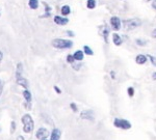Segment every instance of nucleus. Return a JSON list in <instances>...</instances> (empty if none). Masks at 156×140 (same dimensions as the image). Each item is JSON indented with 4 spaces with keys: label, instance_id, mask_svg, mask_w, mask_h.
<instances>
[{
    "label": "nucleus",
    "instance_id": "f3484780",
    "mask_svg": "<svg viewBox=\"0 0 156 140\" xmlns=\"http://www.w3.org/2000/svg\"><path fill=\"white\" fill-rule=\"evenodd\" d=\"M28 5L31 9H37L39 7V1L37 0H29Z\"/></svg>",
    "mask_w": 156,
    "mask_h": 140
},
{
    "label": "nucleus",
    "instance_id": "7ed1b4c3",
    "mask_svg": "<svg viewBox=\"0 0 156 140\" xmlns=\"http://www.w3.org/2000/svg\"><path fill=\"white\" fill-rule=\"evenodd\" d=\"M114 126L115 128H119L122 130H129L132 127L131 122L127 119L124 118H115L114 121Z\"/></svg>",
    "mask_w": 156,
    "mask_h": 140
},
{
    "label": "nucleus",
    "instance_id": "f704fd0d",
    "mask_svg": "<svg viewBox=\"0 0 156 140\" xmlns=\"http://www.w3.org/2000/svg\"><path fill=\"white\" fill-rule=\"evenodd\" d=\"M152 36H153V37H156V29H154V30H153V32H152Z\"/></svg>",
    "mask_w": 156,
    "mask_h": 140
},
{
    "label": "nucleus",
    "instance_id": "412c9836",
    "mask_svg": "<svg viewBox=\"0 0 156 140\" xmlns=\"http://www.w3.org/2000/svg\"><path fill=\"white\" fill-rule=\"evenodd\" d=\"M75 60H76V59H75V57H74V55H73V54H69L67 56V62H68V63L72 64V63H74Z\"/></svg>",
    "mask_w": 156,
    "mask_h": 140
},
{
    "label": "nucleus",
    "instance_id": "473e14b6",
    "mask_svg": "<svg viewBox=\"0 0 156 140\" xmlns=\"http://www.w3.org/2000/svg\"><path fill=\"white\" fill-rule=\"evenodd\" d=\"M2 58H3V53H2L1 51H0V62H1L2 60Z\"/></svg>",
    "mask_w": 156,
    "mask_h": 140
},
{
    "label": "nucleus",
    "instance_id": "2f4dec72",
    "mask_svg": "<svg viewBox=\"0 0 156 140\" xmlns=\"http://www.w3.org/2000/svg\"><path fill=\"white\" fill-rule=\"evenodd\" d=\"M152 6H153V9H156V0H154V1L152 2Z\"/></svg>",
    "mask_w": 156,
    "mask_h": 140
},
{
    "label": "nucleus",
    "instance_id": "a211bd4d",
    "mask_svg": "<svg viewBox=\"0 0 156 140\" xmlns=\"http://www.w3.org/2000/svg\"><path fill=\"white\" fill-rule=\"evenodd\" d=\"M83 52H84V54L89 55V56L94 55V51H93V50L90 49V47L87 46V45H84V46H83Z\"/></svg>",
    "mask_w": 156,
    "mask_h": 140
},
{
    "label": "nucleus",
    "instance_id": "9b49d317",
    "mask_svg": "<svg viewBox=\"0 0 156 140\" xmlns=\"http://www.w3.org/2000/svg\"><path fill=\"white\" fill-rule=\"evenodd\" d=\"M112 42H114V44L115 46H121L123 43V39L118 33H114L112 34Z\"/></svg>",
    "mask_w": 156,
    "mask_h": 140
},
{
    "label": "nucleus",
    "instance_id": "2eb2a0df",
    "mask_svg": "<svg viewBox=\"0 0 156 140\" xmlns=\"http://www.w3.org/2000/svg\"><path fill=\"white\" fill-rule=\"evenodd\" d=\"M23 97L25 99V101L27 103H31V100H32V97H31V92H30L28 89H25L23 91Z\"/></svg>",
    "mask_w": 156,
    "mask_h": 140
},
{
    "label": "nucleus",
    "instance_id": "72a5a7b5",
    "mask_svg": "<svg viewBox=\"0 0 156 140\" xmlns=\"http://www.w3.org/2000/svg\"><path fill=\"white\" fill-rule=\"evenodd\" d=\"M152 79H153V80H156V72H154V73H153V75H152Z\"/></svg>",
    "mask_w": 156,
    "mask_h": 140
},
{
    "label": "nucleus",
    "instance_id": "5701e85b",
    "mask_svg": "<svg viewBox=\"0 0 156 140\" xmlns=\"http://www.w3.org/2000/svg\"><path fill=\"white\" fill-rule=\"evenodd\" d=\"M71 66H72L73 69L75 70V71H79V70L81 69L82 64H81V63H75V62H74V63H72Z\"/></svg>",
    "mask_w": 156,
    "mask_h": 140
},
{
    "label": "nucleus",
    "instance_id": "39448f33",
    "mask_svg": "<svg viewBox=\"0 0 156 140\" xmlns=\"http://www.w3.org/2000/svg\"><path fill=\"white\" fill-rule=\"evenodd\" d=\"M80 117H81L82 119H85V121H94V119H95L94 111L90 109L83 110V111H81V113H80Z\"/></svg>",
    "mask_w": 156,
    "mask_h": 140
},
{
    "label": "nucleus",
    "instance_id": "6e6552de",
    "mask_svg": "<svg viewBox=\"0 0 156 140\" xmlns=\"http://www.w3.org/2000/svg\"><path fill=\"white\" fill-rule=\"evenodd\" d=\"M54 22L57 25H67L69 23V19L66 18V17H62V16H55L54 17Z\"/></svg>",
    "mask_w": 156,
    "mask_h": 140
},
{
    "label": "nucleus",
    "instance_id": "c85d7f7f",
    "mask_svg": "<svg viewBox=\"0 0 156 140\" xmlns=\"http://www.w3.org/2000/svg\"><path fill=\"white\" fill-rule=\"evenodd\" d=\"M67 34H68L69 36H71V37L75 36V33H74L73 31H71V30H68V31H67Z\"/></svg>",
    "mask_w": 156,
    "mask_h": 140
},
{
    "label": "nucleus",
    "instance_id": "7c9ffc66",
    "mask_svg": "<svg viewBox=\"0 0 156 140\" xmlns=\"http://www.w3.org/2000/svg\"><path fill=\"white\" fill-rule=\"evenodd\" d=\"M2 89H3V84H2V81L0 80V94H2Z\"/></svg>",
    "mask_w": 156,
    "mask_h": 140
},
{
    "label": "nucleus",
    "instance_id": "b1692460",
    "mask_svg": "<svg viewBox=\"0 0 156 140\" xmlns=\"http://www.w3.org/2000/svg\"><path fill=\"white\" fill-rule=\"evenodd\" d=\"M147 56L149 57V59H150L151 63H152L154 67H156V57H155V56H152V55H149V54H148Z\"/></svg>",
    "mask_w": 156,
    "mask_h": 140
},
{
    "label": "nucleus",
    "instance_id": "bb28decb",
    "mask_svg": "<svg viewBox=\"0 0 156 140\" xmlns=\"http://www.w3.org/2000/svg\"><path fill=\"white\" fill-rule=\"evenodd\" d=\"M136 44L140 45V46H145V45L147 44V42L143 41V39H136Z\"/></svg>",
    "mask_w": 156,
    "mask_h": 140
},
{
    "label": "nucleus",
    "instance_id": "4c0bfd02",
    "mask_svg": "<svg viewBox=\"0 0 156 140\" xmlns=\"http://www.w3.org/2000/svg\"><path fill=\"white\" fill-rule=\"evenodd\" d=\"M42 140H47V139H42Z\"/></svg>",
    "mask_w": 156,
    "mask_h": 140
},
{
    "label": "nucleus",
    "instance_id": "393cba45",
    "mask_svg": "<svg viewBox=\"0 0 156 140\" xmlns=\"http://www.w3.org/2000/svg\"><path fill=\"white\" fill-rule=\"evenodd\" d=\"M15 131H16V121H12L11 122V133H15Z\"/></svg>",
    "mask_w": 156,
    "mask_h": 140
},
{
    "label": "nucleus",
    "instance_id": "c756f323",
    "mask_svg": "<svg viewBox=\"0 0 156 140\" xmlns=\"http://www.w3.org/2000/svg\"><path fill=\"white\" fill-rule=\"evenodd\" d=\"M109 74H110V77H112V79H115V73L114 71H112Z\"/></svg>",
    "mask_w": 156,
    "mask_h": 140
},
{
    "label": "nucleus",
    "instance_id": "cd10ccee",
    "mask_svg": "<svg viewBox=\"0 0 156 140\" xmlns=\"http://www.w3.org/2000/svg\"><path fill=\"white\" fill-rule=\"evenodd\" d=\"M53 88H54V90H55V92H56V94H62V90H60V88H59L58 86L54 85V87H53Z\"/></svg>",
    "mask_w": 156,
    "mask_h": 140
},
{
    "label": "nucleus",
    "instance_id": "4468645a",
    "mask_svg": "<svg viewBox=\"0 0 156 140\" xmlns=\"http://www.w3.org/2000/svg\"><path fill=\"white\" fill-rule=\"evenodd\" d=\"M17 83H18L19 85H21L22 87H24L25 89L28 88V81H27V80L25 79V78H23V77L17 79Z\"/></svg>",
    "mask_w": 156,
    "mask_h": 140
},
{
    "label": "nucleus",
    "instance_id": "58836bf2",
    "mask_svg": "<svg viewBox=\"0 0 156 140\" xmlns=\"http://www.w3.org/2000/svg\"><path fill=\"white\" fill-rule=\"evenodd\" d=\"M147 1H149V0H147Z\"/></svg>",
    "mask_w": 156,
    "mask_h": 140
},
{
    "label": "nucleus",
    "instance_id": "aec40b11",
    "mask_svg": "<svg viewBox=\"0 0 156 140\" xmlns=\"http://www.w3.org/2000/svg\"><path fill=\"white\" fill-rule=\"evenodd\" d=\"M108 34H109V30H108L106 27H104V29H103V31H102V36L104 37L105 43H108Z\"/></svg>",
    "mask_w": 156,
    "mask_h": 140
},
{
    "label": "nucleus",
    "instance_id": "1a4fd4ad",
    "mask_svg": "<svg viewBox=\"0 0 156 140\" xmlns=\"http://www.w3.org/2000/svg\"><path fill=\"white\" fill-rule=\"evenodd\" d=\"M62 136V131L59 129H53L50 134V140H59Z\"/></svg>",
    "mask_w": 156,
    "mask_h": 140
},
{
    "label": "nucleus",
    "instance_id": "ddd939ff",
    "mask_svg": "<svg viewBox=\"0 0 156 140\" xmlns=\"http://www.w3.org/2000/svg\"><path fill=\"white\" fill-rule=\"evenodd\" d=\"M22 74H23V66H22L21 62H19L17 64V71H16V78L19 79L22 77Z\"/></svg>",
    "mask_w": 156,
    "mask_h": 140
},
{
    "label": "nucleus",
    "instance_id": "a878e982",
    "mask_svg": "<svg viewBox=\"0 0 156 140\" xmlns=\"http://www.w3.org/2000/svg\"><path fill=\"white\" fill-rule=\"evenodd\" d=\"M70 107H71V109L73 110V112H77L78 111L77 105L75 104V103H71V104H70Z\"/></svg>",
    "mask_w": 156,
    "mask_h": 140
},
{
    "label": "nucleus",
    "instance_id": "9d476101",
    "mask_svg": "<svg viewBox=\"0 0 156 140\" xmlns=\"http://www.w3.org/2000/svg\"><path fill=\"white\" fill-rule=\"evenodd\" d=\"M147 59H148V56L147 55H144V54H138L136 57H135V62L140 66H143L147 62Z\"/></svg>",
    "mask_w": 156,
    "mask_h": 140
},
{
    "label": "nucleus",
    "instance_id": "6ab92c4d",
    "mask_svg": "<svg viewBox=\"0 0 156 140\" xmlns=\"http://www.w3.org/2000/svg\"><path fill=\"white\" fill-rule=\"evenodd\" d=\"M96 0H87V7L89 9H94L96 7Z\"/></svg>",
    "mask_w": 156,
    "mask_h": 140
},
{
    "label": "nucleus",
    "instance_id": "423d86ee",
    "mask_svg": "<svg viewBox=\"0 0 156 140\" xmlns=\"http://www.w3.org/2000/svg\"><path fill=\"white\" fill-rule=\"evenodd\" d=\"M109 23H110L112 28L115 31L119 30V29L121 28V20L118 18V17H112V18H110Z\"/></svg>",
    "mask_w": 156,
    "mask_h": 140
},
{
    "label": "nucleus",
    "instance_id": "0eeeda50",
    "mask_svg": "<svg viewBox=\"0 0 156 140\" xmlns=\"http://www.w3.org/2000/svg\"><path fill=\"white\" fill-rule=\"evenodd\" d=\"M49 136V131L47 130L46 128H40L37 130V134H36V137L37 139H46L47 137Z\"/></svg>",
    "mask_w": 156,
    "mask_h": 140
},
{
    "label": "nucleus",
    "instance_id": "f257e3e1",
    "mask_svg": "<svg viewBox=\"0 0 156 140\" xmlns=\"http://www.w3.org/2000/svg\"><path fill=\"white\" fill-rule=\"evenodd\" d=\"M22 124H23V131L25 133L29 134L34 131V119H32L31 115L25 114V115L22 116Z\"/></svg>",
    "mask_w": 156,
    "mask_h": 140
},
{
    "label": "nucleus",
    "instance_id": "f03ea898",
    "mask_svg": "<svg viewBox=\"0 0 156 140\" xmlns=\"http://www.w3.org/2000/svg\"><path fill=\"white\" fill-rule=\"evenodd\" d=\"M52 46L57 49H70L73 47V42L69 39H55L52 41Z\"/></svg>",
    "mask_w": 156,
    "mask_h": 140
},
{
    "label": "nucleus",
    "instance_id": "c9c22d12",
    "mask_svg": "<svg viewBox=\"0 0 156 140\" xmlns=\"http://www.w3.org/2000/svg\"><path fill=\"white\" fill-rule=\"evenodd\" d=\"M17 140H24V137L23 136H18L17 137Z\"/></svg>",
    "mask_w": 156,
    "mask_h": 140
},
{
    "label": "nucleus",
    "instance_id": "4be33fe9",
    "mask_svg": "<svg viewBox=\"0 0 156 140\" xmlns=\"http://www.w3.org/2000/svg\"><path fill=\"white\" fill-rule=\"evenodd\" d=\"M127 94H128V96H129L130 97H132L133 96H134V88H133L132 86L128 87V88H127Z\"/></svg>",
    "mask_w": 156,
    "mask_h": 140
},
{
    "label": "nucleus",
    "instance_id": "dca6fc26",
    "mask_svg": "<svg viewBox=\"0 0 156 140\" xmlns=\"http://www.w3.org/2000/svg\"><path fill=\"white\" fill-rule=\"evenodd\" d=\"M60 12H62V16H68V15H70V12H71V7L69 5H64L60 9Z\"/></svg>",
    "mask_w": 156,
    "mask_h": 140
},
{
    "label": "nucleus",
    "instance_id": "e433bc0d",
    "mask_svg": "<svg viewBox=\"0 0 156 140\" xmlns=\"http://www.w3.org/2000/svg\"><path fill=\"white\" fill-rule=\"evenodd\" d=\"M0 132H1V126H0Z\"/></svg>",
    "mask_w": 156,
    "mask_h": 140
},
{
    "label": "nucleus",
    "instance_id": "20e7f679",
    "mask_svg": "<svg viewBox=\"0 0 156 140\" xmlns=\"http://www.w3.org/2000/svg\"><path fill=\"white\" fill-rule=\"evenodd\" d=\"M123 23H124V26L126 29H134L142 25V21H140V19L134 18V19L126 20V21H124Z\"/></svg>",
    "mask_w": 156,
    "mask_h": 140
},
{
    "label": "nucleus",
    "instance_id": "f8f14e48",
    "mask_svg": "<svg viewBox=\"0 0 156 140\" xmlns=\"http://www.w3.org/2000/svg\"><path fill=\"white\" fill-rule=\"evenodd\" d=\"M73 55H74L75 59H76L77 61H82V60H83V58H84V52L81 51V50H78V51L75 52Z\"/></svg>",
    "mask_w": 156,
    "mask_h": 140
}]
</instances>
